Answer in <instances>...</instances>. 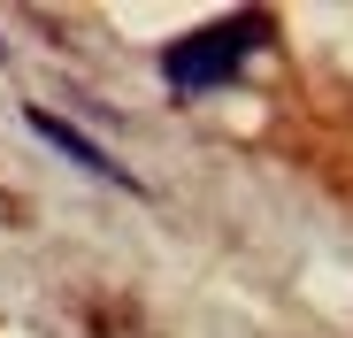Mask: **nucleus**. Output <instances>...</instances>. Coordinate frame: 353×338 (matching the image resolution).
<instances>
[{
    "label": "nucleus",
    "mask_w": 353,
    "mask_h": 338,
    "mask_svg": "<svg viewBox=\"0 0 353 338\" xmlns=\"http://www.w3.org/2000/svg\"><path fill=\"white\" fill-rule=\"evenodd\" d=\"M23 123H31V131H39L46 146H62V154H70V161L85 169V177H115V185H131V192H139V177H131L123 161H108V154H100V146H92V139L77 131V123H62V116H46V108H31Z\"/></svg>",
    "instance_id": "nucleus-2"
},
{
    "label": "nucleus",
    "mask_w": 353,
    "mask_h": 338,
    "mask_svg": "<svg viewBox=\"0 0 353 338\" xmlns=\"http://www.w3.org/2000/svg\"><path fill=\"white\" fill-rule=\"evenodd\" d=\"M269 39V16H230V23H208V31H192V39H176L169 54H161V77L176 85V92H215V85H230L246 70V54Z\"/></svg>",
    "instance_id": "nucleus-1"
}]
</instances>
